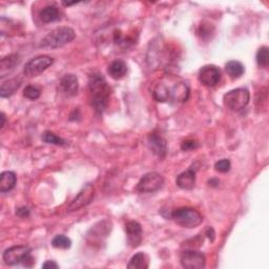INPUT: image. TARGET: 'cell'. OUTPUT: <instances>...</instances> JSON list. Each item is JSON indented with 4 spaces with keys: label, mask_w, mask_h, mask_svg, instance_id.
Segmentation results:
<instances>
[{
    "label": "cell",
    "mask_w": 269,
    "mask_h": 269,
    "mask_svg": "<svg viewBox=\"0 0 269 269\" xmlns=\"http://www.w3.org/2000/svg\"><path fill=\"white\" fill-rule=\"evenodd\" d=\"M205 235L206 237L210 240V242H214L215 240V235H216V232L214 231V228L213 227H207L206 228V231H205Z\"/></svg>",
    "instance_id": "cell-31"
},
{
    "label": "cell",
    "mask_w": 269,
    "mask_h": 269,
    "mask_svg": "<svg viewBox=\"0 0 269 269\" xmlns=\"http://www.w3.org/2000/svg\"><path fill=\"white\" fill-rule=\"evenodd\" d=\"M88 92L89 102L95 112L102 114L108 108L111 87L108 84L107 79L100 73H93L88 78Z\"/></svg>",
    "instance_id": "cell-2"
},
{
    "label": "cell",
    "mask_w": 269,
    "mask_h": 269,
    "mask_svg": "<svg viewBox=\"0 0 269 269\" xmlns=\"http://www.w3.org/2000/svg\"><path fill=\"white\" fill-rule=\"evenodd\" d=\"M42 268H59V265L54 261H46V262L42 265Z\"/></svg>",
    "instance_id": "cell-32"
},
{
    "label": "cell",
    "mask_w": 269,
    "mask_h": 269,
    "mask_svg": "<svg viewBox=\"0 0 269 269\" xmlns=\"http://www.w3.org/2000/svg\"><path fill=\"white\" fill-rule=\"evenodd\" d=\"M127 242L132 247L136 248L142 242V226L137 221H129L125 224Z\"/></svg>",
    "instance_id": "cell-13"
},
{
    "label": "cell",
    "mask_w": 269,
    "mask_h": 269,
    "mask_svg": "<svg viewBox=\"0 0 269 269\" xmlns=\"http://www.w3.org/2000/svg\"><path fill=\"white\" fill-rule=\"evenodd\" d=\"M108 72L113 79L118 80L126 75L127 65L123 60H115L110 64Z\"/></svg>",
    "instance_id": "cell-19"
},
{
    "label": "cell",
    "mask_w": 269,
    "mask_h": 269,
    "mask_svg": "<svg viewBox=\"0 0 269 269\" xmlns=\"http://www.w3.org/2000/svg\"><path fill=\"white\" fill-rule=\"evenodd\" d=\"M94 197H95V187L93 184L88 183L78 192L75 199L70 203L69 210L75 211L88 204H91V202L94 200Z\"/></svg>",
    "instance_id": "cell-11"
},
{
    "label": "cell",
    "mask_w": 269,
    "mask_h": 269,
    "mask_svg": "<svg viewBox=\"0 0 269 269\" xmlns=\"http://www.w3.org/2000/svg\"><path fill=\"white\" fill-rule=\"evenodd\" d=\"M190 86L181 78L166 75L157 80L153 86V97L158 102L183 103L190 97Z\"/></svg>",
    "instance_id": "cell-1"
},
{
    "label": "cell",
    "mask_w": 269,
    "mask_h": 269,
    "mask_svg": "<svg viewBox=\"0 0 269 269\" xmlns=\"http://www.w3.org/2000/svg\"><path fill=\"white\" fill-rule=\"evenodd\" d=\"M16 215L20 218H28L30 217V209L28 207H20L16 210Z\"/></svg>",
    "instance_id": "cell-30"
},
{
    "label": "cell",
    "mask_w": 269,
    "mask_h": 269,
    "mask_svg": "<svg viewBox=\"0 0 269 269\" xmlns=\"http://www.w3.org/2000/svg\"><path fill=\"white\" fill-rule=\"evenodd\" d=\"M268 51L267 46H262L258 50L256 59L260 68L266 69L268 67Z\"/></svg>",
    "instance_id": "cell-25"
},
{
    "label": "cell",
    "mask_w": 269,
    "mask_h": 269,
    "mask_svg": "<svg viewBox=\"0 0 269 269\" xmlns=\"http://www.w3.org/2000/svg\"><path fill=\"white\" fill-rule=\"evenodd\" d=\"M148 142L152 152L160 159L166 156L167 153V142L160 134L154 132L149 135Z\"/></svg>",
    "instance_id": "cell-12"
},
{
    "label": "cell",
    "mask_w": 269,
    "mask_h": 269,
    "mask_svg": "<svg viewBox=\"0 0 269 269\" xmlns=\"http://www.w3.org/2000/svg\"><path fill=\"white\" fill-rule=\"evenodd\" d=\"M231 167V163L228 159H222L219 160L218 162H216L215 164V169L217 172L221 173V174H225L230 172V169Z\"/></svg>",
    "instance_id": "cell-28"
},
{
    "label": "cell",
    "mask_w": 269,
    "mask_h": 269,
    "mask_svg": "<svg viewBox=\"0 0 269 269\" xmlns=\"http://www.w3.org/2000/svg\"><path fill=\"white\" fill-rule=\"evenodd\" d=\"M78 2H63V5L65 6H71V5H74V4H77Z\"/></svg>",
    "instance_id": "cell-34"
},
{
    "label": "cell",
    "mask_w": 269,
    "mask_h": 269,
    "mask_svg": "<svg viewBox=\"0 0 269 269\" xmlns=\"http://www.w3.org/2000/svg\"><path fill=\"white\" fill-rule=\"evenodd\" d=\"M177 185L182 190H192L195 185V169L191 167L177 177Z\"/></svg>",
    "instance_id": "cell-16"
},
{
    "label": "cell",
    "mask_w": 269,
    "mask_h": 269,
    "mask_svg": "<svg viewBox=\"0 0 269 269\" xmlns=\"http://www.w3.org/2000/svg\"><path fill=\"white\" fill-rule=\"evenodd\" d=\"M150 266L149 257L144 252H138L130 259L127 267L129 269H148Z\"/></svg>",
    "instance_id": "cell-22"
},
{
    "label": "cell",
    "mask_w": 269,
    "mask_h": 269,
    "mask_svg": "<svg viewBox=\"0 0 269 269\" xmlns=\"http://www.w3.org/2000/svg\"><path fill=\"white\" fill-rule=\"evenodd\" d=\"M21 59L18 54H12L4 57L0 62V78H4L20 63Z\"/></svg>",
    "instance_id": "cell-15"
},
{
    "label": "cell",
    "mask_w": 269,
    "mask_h": 269,
    "mask_svg": "<svg viewBox=\"0 0 269 269\" xmlns=\"http://www.w3.org/2000/svg\"><path fill=\"white\" fill-rule=\"evenodd\" d=\"M76 37L75 31L69 27H61L53 30L42 39L41 46L59 48L69 44Z\"/></svg>",
    "instance_id": "cell-4"
},
{
    "label": "cell",
    "mask_w": 269,
    "mask_h": 269,
    "mask_svg": "<svg viewBox=\"0 0 269 269\" xmlns=\"http://www.w3.org/2000/svg\"><path fill=\"white\" fill-rule=\"evenodd\" d=\"M4 124H5V115L4 113H1V128L4 127Z\"/></svg>",
    "instance_id": "cell-33"
},
{
    "label": "cell",
    "mask_w": 269,
    "mask_h": 269,
    "mask_svg": "<svg viewBox=\"0 0 269 269\" xmlns=\"http://www.w3.org/2000/svg\"><path fill=\"white\" fill-rule=\"evenodd\" d=\"M54 59L50 56L41 55L31 59L24 67V74L28 77H36L47 70L53 64Z\"/></svg>",
    "instance_id": "cell-7"
},
{
    "label": "cell",
    "mask_w": 269,
    "mask_h": 269,
    "mask_svg": "<svg viewBox=\"0 0 269 269\" xmlns=\"http://www.w3.org/2000/svg\"><path fill=\"white\" fill-rule=\"evenodd\" d=\"M181 265L186 269H201L206 264V258L204 254L199 250L189 249L184 250L180 256Z\"/></svg>",
    "instance_id": "cell-9"
},
{
    "label": "cell",
    "mask_w": 269,
    "mask_h": 269,
    "mask_svg": "<svg viewBox=\"0 0 269 269\" xmlns=\"http://www.w3.org/2000/svg\"><path fill=\"white\" fill-rule=\"evenodd\" d=\"M42 141L47 144H53V145H64L65 141L62 138L55 135L54 133L50 132V130H46L42 134Z\"/></svg>",
    "instance_id": "cell-26"
},
{
    "label": "cell",
    "mask_w": 269,
    "mask_h": 269,
    "mask_svg": "<svg viewBox=\"0 0 269 269\" xmlns=\"http://www.w3.org/2000/svg\"><path fill=\"white\" fill-rule=\"evenodd\" d=\"M250 101V93L247 88H234L223 96L225 107L232 112H239L245 109Z\"/></svg>",
    "instance_id": "cell-5"
},
{
    "label": "cell",
    "mask_w": 269,
    "mask_h": 269,
    "mask_svg": "<svg viewBox=\"0 0 269 269\" xmlns=\"http://www.w3.org/2000/svg\"><path fill=\"white\" fill-rule=\"evenodd\" d=\"M16 181H17V178H16L15 173L3 172L0 175V192H11L16 185Z\"/></svg>",
    "instance_id": "cell-20"
},
{
    "label": "cell",
    "mask_w": 269,
    "mask_h": 269,
    "mask_svg": "<svg viewBox=\"0 0 269 269\" xmlns=\"http://www.w3.org/2000/svg\"><path fill=\"white\" fill-rule=\"evenodd\" d=\"M111 230H112V223L108 221V220H104V221L102 222L97 223L92 230L89 231V232H92V235L87 234V238L92 237L93 240L100 239L102 237L105 238L108 237V234L111 232Z\"/></svg>",
    "instance_id": "cell-18"
},
{
    "label": "cell",
    "mask_w": 269,
    "mask_h": 269,
    "mask_svg": "<svg viewBox=\"0 0 269 269\" xmlns=\"http://www.w3.org/2000/svg\"><path fill=\"white\" fill-rule=\"evenodd\" d=\"M225 71L231 79H238L244 74L245 68L240 61L231 60L225 64Z\"/></svg>",
    "instance_id": "cell-23"
},
{
    "label": "cell",
    "mask_w": 269,
    "mask_h": 269,
    "mask_svg": "<svg viewBox=\"0 0 269 269\" xmlns=\"http://www.w3.org/2000/svg\"><path fill=\"white\" fill-rule=\"evenodd\" d=\"M31 252L32 249L29 246H12L3 252L2 258L4 263L9 266H14L21 263L26 267H32L35 265V260L32 257Z\"/></svg>",
    "instance_id": "cell-3"
},
{
    "label": "cell",
    "mask_w": 269,
    "mask_h": 269,
    "mask_svg": "<svg viewBox=\"0 0 269 269\" xmlns=\"http://www.w3.org/2000/svg\"><path fill=\"white\" fill-rule=\"evenodd\" d=\"M172 219L182 227L194 228L203 222V217L198 210L191 207H181L172 213Z\"/></svg>",
    "instance_id": "cell-6"
},
{
    "label": "cell",
    "mask_w": 269,
    "mask_h": 269,
    "mask_svg": "<svg viewBox=\"0 0 269 269\" xmlns=\"http://www.w3.org/2000/svg\"><path fill=\"white\" fill-rule=\"evenodd\" d=\"M59 89L60 92L67 97H73L77 95L79 89L78 78L73 74L64 75L60 80Z\"/></svg>",
    "instance_id": "cell-14"
},
{
    "label": "cell",
    "mask_w": 269,
    "mask_h": 269,
    "mask_svg": "<svg viewBox=\"0 0 269 269\" xmlns=\"http://www.w3.org/2000/svg\"><path fill=\"white\" fill-rule=\"evenodd\" d=\"M21 80L17 78H13L4 81L0 88V96L1 98H7L15 94V92L20 87Z\"/></svg>",
    "instance_id": "cell-21"
},
{
    "label": "cell",
    "mask_w": 269,
    "mask_h": 269,
    "mask_svg": "<svg viewBox=\"0 0 269 269\" xmlns=\"http://www.w3.org/2000/svg\"><path fill=\"white\" fill-rule=\"evenodd\" d=\"M39 17L44 23H51L61 19V12L55 5H47L40 11Z\"/></svg>",
    "instance_id": "cell-17"
},
{
    "label": "cell",
    "mask_w": 269,
    "mask_h": 269,
    "mask_svg": "<svg viewBox=\"0 0 269 269\" xmlns=\"http://www.w3.org/2000/svg\"><path fill=\"white\" fill-rule=\"evenodd\" d=\"M199 148V143L198 141L192 140V139H189L185 140L181 143V150L183 152H190V151H193L195 149Z\"/></svg>",
    "instance_id": "cell-29"
},
{
    "label": "cell",
    "mask_w": 269,
    "mask_h": 269,
    "mask_svg": "<svg viewBox=\"0 0 269 269\" xmlns=\"http://www.w3.org/2000/svg\"><path fill=\"white\" fill-rule=\"evenodd\" d=\"M41 95L40 89L34 85H28L23 89V96L30 100H37Z\"/></svg>",
    "instance_id": "cell-27"
},
{
    "label": "cell",
    "mask_w": 269,
    "mask_h": 269,
    "mask_svg": "<svg viewBox=\"0 0 269 269\" xmlns=\"http://www.w3.org/2000/svg\"><path fill=\"white\" fill-rule=\"evenodd\" d=\"M52 246L58 249H69L72 246V241L67 235L58 234L52 240Z\"/></svg>",
    "instance_id": "cell-24"
},
{
    "label": "cell",
    "mask_w": 269,
    "mask_h": 269,
    "mask_svg": "<svg viewBox=\"0 0 269 269\" xmlns=\"http://www.w3.org/2000/svg\"><path fill=\"white\" fill-rule=\"evenodd\" d=\"M164 184V178L159 173H149L145 174L140 181L137 184V191L142 193L154 192L159 191L162 185Z\"/></svg>",
    "instance_id": "cell-8"
},
{
    "label": "cell",
    "mask_w": 269,
    "mask_h": 269,
    "mask_svg": "<svg viewBox=\"0 0 269 269\" xmlns=\"http://www.w3.org/2000/svg\"><path fill=\"white\" fill-rule=\"evenodd\" d=\"M221 71L216 65L208 64L202 67L199 71L198 79L200 83L207 87H214L221 81Z\"/></svg>",
    "instance_id": "cell-10"
}]
</instances>
